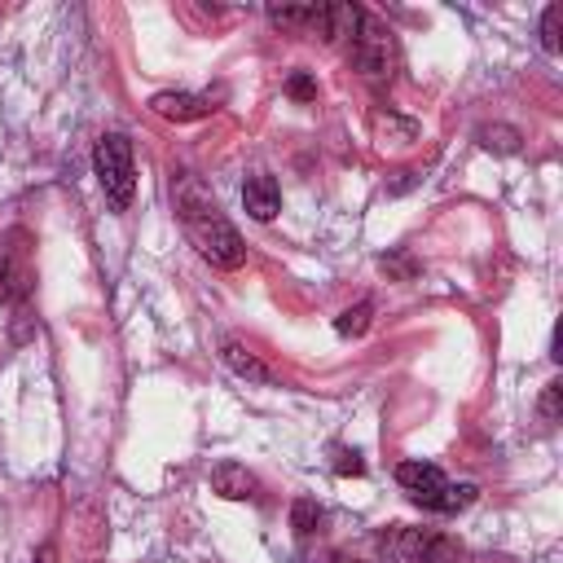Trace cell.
Here are the masks:
<instances>
[{"label": "cell", "mask_w": 563, "mask_h": 563, "mask_svg": "<svg viewBox=\"0 0 563 563\" xmlns=\"http://www.w3.org/2000/svg\"><path fill=\"white\" fill-rule=\"evenodd\" d=\"M396 484H400L418 506H427V510H440L444 488H449L444 471L431 466V462H400V466H396Z\"/></svg>", "instance_id": "obj_7"}, {"label": "cell", "mask_w": 563, "mask_h": 563, "mask_svg": "<svg viewBox=\"0 0 563 563\" xmlns=\"http://www.w3.org/2000/svg\"><path fill=\"white\" fill-rule=\"evenodd\" d=\"M352 66L361 70V75H369V79H383L387 70H391V40H387V31L374 22V18H365L361 22V31H356V40H352Z\"/></svg>", "instance_id": "obj_5"}, {"label": "cell", "mask_w": 563, "mask_h": 563, "mask_svg": "<svg viewBox=\"0 0 563 563\" xmlns=\"http://www.w3.org/2000/svg\"><path fill=\"white\" fill-rule=\"evenodd\" d=\"M378 268H383L387 277H396V282H413V277H418V260H413L409 251H391V255H383Z\"/></svg>", "instance_id": "obj_14"}, {"label": "cell", "mask_w": 563, "mask_h": 563, "mask_svg": "<svg viewBox=\"0 0 563 563\" xmlns=\"http://www.w3.org/2000/svg\"><path fill=\"white\" fill-rule=\"evenodd\" d=\"M559 405H563V383L550 378L545 391H541V418H545V422H559Z\"/></svg>", "instance_id": "obj_19"}, {"label": "cell", "mask_w": 563, "mask_h": 563, "mask_svg": "<svg viewBox=\"0 0 563 563\" xmlns=\"http://www.w3.org/2000/svg\"><path fill=\"white\" fill-rule=\"evenodd\" d=\"M35 563H57V550H53V545H40V554H35Z\"/></svg>", "instance_id": "obj_21"}, {"label": "cell", "mask_w": 563, "mask_h": 563, "mask_svg": "<svg viewBox=\"0 0 563 563\" xmlns=\"http://www.w3.org/2000/svg\"><path fill=\"white\" fill-rule=\"evenodd\" d=\"M220 356H224V365H229L238 378H246V383H264V387H268V383H277V374H273V369H268V365H264L246 343H238V339H229Z\"/></svg>", "instance_id": "obj_11"}, {"label": "cell", "mask_w": 563, "mask_h": 563, "mask_svg": "<svg viewBox=\"0 0 563 563\" xmlns=\"http://www.w3.org/2000/svg\"><path fill=\"white\" fill-rule=\"evenodd\" d=\"M330 457H334V462H330V471H334V475H365V462H361V453H356V449L334 444V449H330Z\"/></svg>", "instance_id": "obj_17"}, {"label": "cell", "mask_w": 563, "mask_h": 563, "mask_svg": "<svg viewBox=\"0 0 563 563\" xmlns=\"http://www.w3.org/2000/svg\"><path fill=\"white\" fill-rule=\"evenodd\" d=\"M268 22L295 35H321L325 26V4H268Z\"/></svg>", "instance_id": "obj_8"}, {"label": "cell", "mask_w": 563, "mask_h": 563, "mask_svg": "<svg viewBox=\"0 0 563 563\" xmlns=\"http://www.w3.org/2000/svg\"><path fill=\"white\" fill-rule=\"evenodd\" d=\"M383 559L387 563H453L457 545L440 532H422V528H391L383 537Z\"/></svg>", "instance_id": "obj_3"}, {"label": "cell", "mask_w": 563, "mask_h": 563, "mask_svg": "<svg viewBox=\"0 0 563 563\" xmlns=\"http://www.w3.org/2000/svg\"><path fill=\"white\" fill-rule=\"evenodd\" d=\"M242 207H246V216L251 220H273L277 211H282V189H277V180L273 176H246V185H242Z\"/></svg>", "instance_id": "obj_9"}, {"label": "cell", "mask_w": 563, "mask_h": 563, "mask_svg": "<svg viewBox=\"0 0 563 563\" xmlns=\"http://www.w3.org/2000/svg\"><path fill=\"white\" fill-rule=\"evenodd\" d=\"M211 493H220L229 501H246V497H260V479L238 462H220L211 471Z\"/></svg>", "instance_id": "obj_10"}, {"label": "cell", "mask_w": 563, "mask_h": 563, "mask_svg": "<svg viewBox=\"0 0 563 563\" xmlns=\"http://www.w3.org/2000/svg\"><path fill=\"white\" fill-rule=\"evenodd\" d=\"M365 13L356 4H325V26H321V40L325 44H339V40H356Z\"/></svg>", "instance_id": "obj_12"}, {"label": "cell", "mask_w": 563, "mask_h": 563, "mask_svg": "<svg viewBox=\"0 0 563 563\" xmlns=\"http://www.w3.org/2000/svg\"><path fill=\"white\" fill-rule=\"evenodd\" d=\"M172 194H176L180 224H185L189 242L198 246V255L211 260L216 268H242V260H246V242H242L238 229L220 216V207H216V198L202 189V180L185 172V176H176Z\"/></svg>", "instance_id": "obj_1"}, {"label": "cell", "mask_w": 563, "mask_h": 563, "mask_svg": "<svg viewBox=\"0 0 563 563\" xmlns=\"http://www.w3.org/2000/svg\"><path fill=\"white\" fill-rule=\"evenodd\" d=\"M92 172L110 198L114 211H128L132 194H136V167H132V141L123 132H106L92 150Z\"/></svg>", "instance_id": "obj_2"}, {"label": "cell", "mask_w": 563, "mask_h": 563, "mask_svg": "<svg viewBox=\"0 0 563 563\" xmlns=\"http://www.w3.org/2000/svg\"><path fill=\"white\" fill-rule=\"evenodd\" d=\"M479 141H484L488 150H497V154H515V150H519V132H515V128H484Z\"/></svg>", "instance_id": "obj_16"}, {"label": "cell", "mask_w": 563, "mask_h": 563, "mask_svg": "<svg viewBox=\"0 0 563 563\" xmlns=\"http://www.w3.org/2000/svg\"><path fill=\"white\" fill-rule=\"evenodd\" d=\"M286 92H290L295 101H312V97H317V84H312V75H303V70H295V75L286 79Z\"/></svg>", "instance_id": "obj_20"}, {"label": "cell", "mask_w": 563, "mask_h": 563, "mask_svg": "<svg viewBox=\"0 0 563 563\" xmlns=\"http://www.w3.org/2000/svg\"><path fill=\"white\" fill-rule=\"evenodd\" d=\"M369 321H374V303L361 299V303H352V308H343V312L334 317V330H339L343 339H361V334L369 330Z\"/></svg>", "instance_id": "obj_13"}, {"label": "cell", "mask_w": 563, "mask_h": 563, "mask_svg": "<svg viewBox=\"0 0 563 563\" xmlns=\"http://www.w3.org/2000/svg\"><path fill=\"white\" fill-rule=\"evenodd\" d=\"M220 101H224V88H216V92H154V97H150V110H154L158 119L189 123V119H207Z\"/></svg>", "instance_id": "obj_6"}, {"label": "cell", "mask_w": 563, "mask_h": 563, "mask_svg": "<svg viewBox=\"0 0 563 563\" xmlns=\"http://www.w3.org/2000/svg\"><path fill=\"white\" fill-rule=\"evenodd\" d=\"M317 519H321V506H317L312 497H299V501L290 506V528H295V532H312Z\"/></svg>", "instance_id": "obj_15"}, {"label": "cell", "mask_w": 563, "mask_h": 563, "mask_svg": "<svg viewBox=\"0 0 563 563\" xmlns=\"http://www.w3.org/2000/svg\"><path fill=\"white\" fill-rule=\"evenodd\" d=\"M559 22H563V4H550L541 13V44H545V53H559Z\"/></svg>", "instance_id": "obj_18"}, {"label": "cell", "mask_w": 563, "mask_h": 563, "mask_svg": "<svg viewBox=\"0 0 563 563\" xmlns=\"http://www.w3.org/2000/svg\"><path fill=\"white\" fill-rule=\"evenodd\" d=\"M35 286V264H31V238L26 229L0 233V303L26 299Z\"/></svg>", "instance_id": "obj_4"}]
</instances>
